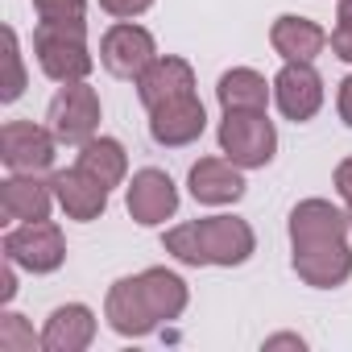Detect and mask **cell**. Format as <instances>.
Here are the masks:
<instances>
[{
  "label": "cell",
  "mask_w": 352,
  "mask_h": 352,
  "mask_svg": "<svg viewBox=\"0 0 352 352\" xmlns=\"http://www.w3.org/2000/svg\"><path fill=\"white\" fill-rule=\"evenodd\" d=\"M348 212L327 199H302L290 212V265L315 290H336L352 278Z\"/></svg>",
  "instance_id": "cell-1"
},
{
  "label": "cell",
  "mask_w": 352,
  "mask_h": 352,
  "mask_svg": "<svg viewBox=\"0 0 352 352\" xmlns=\"http://www.w3.org/2000/svg\"><path fill=\"white\" fill-rule=\"evenodd\" d=\"M187 282L174 274V270H141L133 278H116L108 286L104 298V319L116 336L124 340H141L149 331H157L162 323L179 319L187 311Z\"/></svg>",
  "instance_id": "cell-2"
},
{
  "label": "cell",
  "mask_w": 352,
  "mask_h": 352,
  "mask_svg": "<svg viewBox=\"0 0 352 352\" xmlns=\"http://www.w3.org/2000/svg\"><path fill=\"white\" fill-rule=\"evenodd\" d=\"M162 245L183 265H245L257 249V236L241 216H208L170 228Z\"/></svg>",
  "instance_id": "cell-3"
},
{
  "label": "cell",
  "mask_w": 352,
  "mask_h": 352,
  "mask_svg": "<svg viewBox=\"0 0 352 352\" xmlns=\"http://www.w3.org/2000/svg\"><path fill=\"white\" fill-rule=\"evenodd\" d=\"M34 54L54 83H79L96 67L87 50V21H42L34 30Z\"/></svg>",
  "instance_id": "cell-4"
},
{
  "label": "cell",
  "mask_w": 352,
  "mask_h": 352,
  "mask_svg": "<svg viewBox=\"0 0 352 352\" xmlns=\"http://www.w3.org/2000/svg\"><path fill=\"white\" fill-rule=\"evenodd\" d=\"M216 137H220V153L241 170H261L278 153V129L265 112H224Z\"/></svg>",
  "instance_id": "cell-5"
},
{
  "label": "cell",
  "mask_w": 352,
  "mask_h": 352,
  "mask_svg": "<svg viewBox=\"0 0 352 352\" xmlns=\"http://www.w3.org/2000/svg\"><path fill=\"white\" fill-rule=\"evenodd\" d=\"M46 124L63 145H83L96 137L100 129V96L96 87H87V79L79 83H63L46 108Z\"/></svg>",
  "instance_id": "cell-6"
},
{
  "label": "cell",
  "mask_w": 352,
  "mask_h": 352,
  "mask_svg": "<svg viewBox=\"0 0 352 352\" xmlns=\"http://www.w3.org/2000/svg\"><path fill=\"white\" fill-rule=\"evenodd\" d=\"M5 257L17 261L30 274H54L67 261V241L63 228L50 220H30L13 232H5Z\"/></svg>",
  "instance_id": "cell-7"
},
{
  "label": "cell",
  "mask_w": 352,
  "mask_h": 352,
  "mask_svg": "<svg viewBox=\"0 0 352 352\" xmlns=\"http://www.w3.org/2000/svg\"><path fill=\"white\" fill-rule=\"evenodd\" d=\"M63 141L50 133V124H34V120H9L0 129V157L13 174H42L54 166V149Z\"/></svg>",
  "instance_id": "cell-8"
},
{
  "label": "cell",
  "mask_w": 352,
  "mask_h": 352,
  "mask_svg": "<svg viewBox=\"0 0 352 352\" xmlns=\"http://www.w3.org/2000/svg\"><path fill=\"white\" fill-rule=\"evenodd\" d=\"M157 58V46H153V34L133 25V21H116L104 38H100V63L108 75L116 79H141L145 67Z\"/></svg>",
  "instance_id": "cell-9"
},
{
  "label": "cell",
  "mask_w": 352,
  "mask_h": 352,
  "mask_svg": "<svg viewBox=\"0 0 352 352\" xmlns=\"http://www.w3.org/2000/svg\"><path fill=\"white\" fill-rule=\"evenodd\" d=\"M124 208L141 228H157L179 212V187H174V179L166 170L145 166V170L133 174V183L124 191Z\"/></svg>",
  "instance_id": "cell-10"
},
{
  "label": "cell",
  "mask_w": 352,
  "mask_h": 352,
  "mask_svg": "<svg viewBox=\"0 0 352 352\" xmlns=\"http://www.w3.org/2000/svg\"><path fill=\"white\" fill-rule=\"evenodd\" d=\"M274 100L278 112L294 124H307L319 108H323V79L311 63H286L274 75Z\"/></svg>",
  "instance_id": "cell-11"
},
{
  "label": "cell",
  "mask_w": 352,
  "mask_h": 352,
  "mask_svg": "<svg viewBox=\"0 0 352 352\" xmlns=\"http://www.w3.org/2000/svg\"><path fill=\"white\" fill-rule=\"evenodd\" d=\"M183 96H195V71L179 54H157L145 67V75L137 79V100L145 104V112H153L170 100H183Z\"/></svg>",
  "instance_id": "cell-12"
},
{
  "label": "cell",
  "mask_w": 352,
  "mask_h": 352,
  "mask_svg": "<svg viewBox=\"0 0 352 352\" xmlns=\"http://www.w3.org/2000/svg\"><path fill=\"white\" fill-rule=\"evenodd\" d=\"M208 129V112L199 104V96H183V100H170L162 108L149 112V137L166 149H179V145H191L199 141Z\"/></svg>",
  "instance_id": "cell-13"
},
{
  "label": "cell",
  "mask_w": 352,
  "mask_h": 352,
  "mask_svg": "<svg viewBox=\"0 0 352 352\" xmlns=\"http://www.w3.org/2000/svg\"><path fill=\"white\" fill-rule=\"evenodd\" d=\"M54 199H58V208L71 216V220H100L104 212H108V187L100 183V179H91L87 170H79V166H71V170H58L54 174Z\"/></svg>",
  "instance_id": "cell-14"
},
{
  "label": "cell",
  "mask_w": 352,
  "mask_h": 352,
  "mask_svg": "<svg viewBox=\"0 0 352 352\" xmlns=\"http://www.w3.org/2000/svg\"><path fill=\"white\" fill-rule=\"evenodd\" d=\"M187 187L199 204L208 208H224V204H236L245 195V179H241V166L228 162V157H199L187 174Z\"/></svg>",
  "instance_id": "cell-15"
},
{
  "label": "cell",
  "mask_w": 352,
  "mask_h": 352,
  "mask_svg": "<svg viewBox=\"0 0 352 352\" xmlns=\"http://www.w3.org/2000/svg\"><path fill=\"white\" fill-rule=\"evenodd\" d=\"M50 204H54V183H42L38 174H13L0 183V216L9 224L50 220Z\"/></svg>",
  "instance_id": "cell-16"
},
{
  "label": "cell",
  "mask_w": 352,
  "mask_h": 352,
  "mask_svg": "<svg viewBox=\"0 0 352 352\" xmlns=\"http://www.w3.org/2000/svg\"><path fill=\"white\" fill-rule=\"evenodd\" d=\"M96 340V315L83 302L54 307L46 327H42V348L46 352H83Z\"/></svg>",
  "instance_id": "cell-17"
},
{
  "label": "cell",
  "mask_w": 352,
  "mask_h": 352,
  "mask_svg": "<svg viewBox=\"0 0 352 352\" xmlns=\"http://www.w3.org/2000/svg\"><path fill=\"white\" fill-rule=\"evenodd\" d=\"M270 46L286 58V63H315L323 50H327V30L315 25L311 17H278L274 30H270Z\"/></svg>",
  "instance_id": "cell-18"
},
{
  "label": "cell",
  "mask_w": 352,
  "mask_h": 352,
  "mask_svg": "<svg viewBox=\"0 0 352 352\" xmlns=\"http://www.w3.org/2000/svg\"><path fill=\"white\" fill-rule=\"evenodd\" d=\"M270 87L274 83H265V75H257L253 67H232V71L220 75L216 100H220L224 112H265Z\"/></svg>",
  "instance_id": "cell-19"
},
{
  "label": "cell",
  "mask_w": 352,
  "mask_h": 352,
  "mask_svg": "<svg viewBox=\"0 0 352 352\" xmlns=\"http://www.w3.org/2000/svg\"><path fill=\"white\" fill-rule=\"evenodd\" d=\"M79 170H87L91 179H100L108 191L124 183V174H129V153L116 137H91L79 145Z\"/></svg>",
  "instance_id": "cell-20"
},
{
  "label": "cell",
  "mask_w": 352,
  "mask_h": 352,
  "mask_svg": "<svg viewBox=\"0 0 352 352\" xmlns=\"http://www.w3.org/2000/svg\"><path fill=\"white\" fill-rule=\"evenodd\" d=\"M34 344H42V336H34V327L17 311L0 315V352H34Z\"/></svg>",
  "instance_id": "cell-21"
},
{
  "label": "cell",
  "mask_w": 352,
  "mask_h": 352,
  "mask_svg": "<svg viewBox=\"0 0 352 352\" xmlns=\"http://www.w3.org/2000/svg\"><path fill=\"white\" fill-rule=\"evenodd\" d=\"M5 58H9V83H5V91H0V96L13 104L25 91V67H21V46H17V30L13 25L5 30Z\"/></svg>",
  "instance_id": "cell-22"
},
{
  "label": "cell",
  "mask_w": 352,
  "mask_h": 352,
  "mask_svg": "<svg viewBox=\"0 0 352 352\" xmlns=\"http://www.w3.org/2000/svg\"><path fill=\"white\" fill-rule=\"evenodd\" d=\"M327 46L336 58L352 63V0H340V9H336V30L327 34Z\"/></svg>",
  "instance_id": "cell-23"
},
{
  "label": "cell",
  "mask_w": 352,
  "mask_h": 352,
  "mask_svg": "<svg viewBox=\"0 0 352 352\" xmlns=\"http://www.w3.org/2000/svg\"><path fill=\"white\" fill-rule=\"evenodd\" d=\"M34 13L42 21H83L87 0H34Z\"/></svg>",
  "instance_id": "cell-24"
},
{
  "label": "cell",
  "mask_w": 352,
  "mask_h": 352,
  "mask_svg": "<svg viewBox=\"0 0 352 352\" xmlns=\"http://www.w3.org/2000/svg\"><path fill=\"white\" fill-rule=\"evenodd\" d=\"M149 5H153V0H100V9H104L108 17H116V21H133V17H141Z\"/></svg>",
  "instance_id": "cell-25"
},
{
  "label": "cell",
  "mask_w": 352,
  "mask_h": 352,
  "mask_svg": "<svg viewBox=\"0 0 352 352\" xmlns=\"http://www.w3.org/2000/svg\"><path fill=\"white\" fill-rule=\"evenodd\" d=\"M336 108H340V120L352 129V75L340 79V91H336Z\"/></svg>",
  "instance_id": "cell-26"
},
{
  "label": "cell",
  "mask_w": 352,
  "mask_h": 352,
  "mask_svg": "<svg viewBox=\"0 0 352 352\" xmlns=\"http://www.w3.org/2000/svg\"><path fill=\"white\" fill-rule=\"evenodd\" d=\"M336 191H340V199L352 208V157H344V162L336 166Z\"/></svg>",
  "instance_id": "cell-27"
},
{
  "label": "cell",
  "mask_w": 352,
  "mask_h": 352,
  "mask_svg": "<svg viewBox=\"0 0 352 352\" xmlns=\"http://www.w3.org/2000/svg\"><path fill=\"white\" fill-rule=\"evenodd\" d=\"M13 294H17V261L5 257V270H0V298L13 302Z\"/></svg>",
  "instance_id": "cell-28"
},
{
  "label": "cell",
  "mask_w": 352,
  "mask_h": 352,
  "mask_svg": "<svg viewBox=\"0 0 352 352\" xmlns=\"http://www.w3.org/2000/svg\"><path fill=\"white\" fill-rule=\"evenodd\" d=\"M265 348H302V336H270Z\"/></svg>",
  "instance_id": "cell-29"
},
{
  "label": "cell",
  "mask_w": 352,
  "mask_h": 352,
  "mask_svg": "<svg viewBox=\"0 0 352 352\" xmlns=\"http://www.w3.org/2000/svg\"><path fill=\"white\" fill-rule=\"evenodd\" d=\"M348 220H352V208H348Z\"/></svg>",
  "instance_id": "cell-30"
}]
</instances>
